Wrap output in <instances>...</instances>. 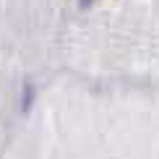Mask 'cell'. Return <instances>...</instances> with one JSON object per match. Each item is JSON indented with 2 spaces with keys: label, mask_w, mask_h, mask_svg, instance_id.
<instances>
[{
  "label": "cell",
  "mask_w": 159,
  "mask_h": 159,
  "mask_svg": "<svg viewBox=\"0 0 159 159\" xmlns=\"http://www.w3.org/2000/svg\"><path fill=\"white\" fill-rule=\"evenodd\" d=\"M91 3V0H81V5H84V8H86V5H89Z\"/></svg>",
  "instance_id": "cell-1"
}]
</instances>
